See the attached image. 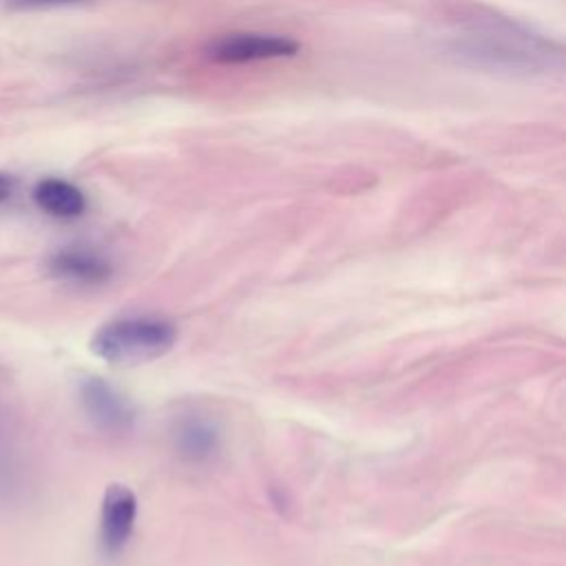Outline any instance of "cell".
Instances as JSON below:
<instances>
[{
  "instance_id": "cell-8",
  "label": "cell",
  "mask_w": 566,
  "mask_h": 566,
  "mask_svg": "<svg viewBox=\"0 0 566 566\" xmlns=\"http://www.w3.org/2000/svg\"><path fill=\"white\" fill-rule=\"evenodd\" d=\"M13 9H38V7H57V4H71L77 0H4Z\"/></svg>"
},
{
  "instance_id": "cell-6",
  "label": "cell",
  "mask_w": 566,
  "mask_h": 566,
  "mask_svg": "<svg viewBox=\"0 0 566 566\" xmlns=\"http://www.w3.org/2000/svg\"><path fill=\"white\" fill-rule=\"evenodd\" d=\"M33 199L44 212H49L53 217H62V219L80 217L86 210L84 192L77 186H73L71 181H64L57 177L38 181V186L33 190Z\"/></svg>"
},
{
  "instance_id": "cell-3",
  "label": "cell",
  "mask_w": 566,
  "mask_h": 566,
  "mask_svg": "<svg viewBox=\"0 0 566 566\" xmlns=\"http://www.w3.org/2000/svg\"><path fill=\"white\" fill-rule=\"evenodd\" d=\"M77 398L88 416V420L111 433L128 431L135 422V409L126 400L124 394H119L113 385H108L104 378L86 376L77 385Z\"/></svg>"
},
{
  "instance_id": "cell-7",
  "label": "cell",
  "mask_w": 566,
  "mask_h": 566,
  "mask_svg": "<svg viewBox=\"0 0 566 566\" xmlns=\"http://www.w3.org/2000/svg\"><path fill=\"white\" fill-rule=\"evenodd\" d=\"M177 451L184 460L203 462L210 460L219 447V431L206 418H188L177 427L175 433Z\"/></svg>"
},
{
  "instance_id": "cell-4",
  "label": "cell",
  "mask_w": 566,
  "mask_h": 566,
  "mask_svg": "<svg viewBox=\"0 0 566 566\" xmlns=\"http://www.w3.org/2000/svg\"><path fill=\"white\" fill-rule=\"evenodd\" d=\"M137 520V497L126 484H108L99 509V546L117 555L130 539Z\"/></svg>"
},
{
  "instance_id": "cell-2",
  "label": "cell",
  "mask_w": 566,
  "mask_h": 566,
  "mask_svg": "<svg viewBox=\"0 0 566 566\" xmlns=\"http://www.w3.org/2000/svg\"><path fill=\"white\" fill-rule=\"evenodd\" d=\"M298 44L287 35L276 33H223L206 44V57L219 64H241L272 57L296 55Z\"/></svg>"
},
{
  "instance_id": "cell-5",
  "label": "cell",
  "mask_w": 566,
  "mask_h": 566,
  "mask_svg": "<svg viewBox=\"0 0 566 566\" xmlns=\"http://www.w3.org/2000/svg\"><path fill=\"white\" fill-rule=\"evenodd\" d=\"M46 268L57 279H64L71 283H84V285L102 283L111 274L108 261L99 252L82 245H69L57 250L55 254L49 256Z\"/></svg>"
},
{
  "instance_id": "cell-1",
  "label": "cell",
  "mask_w": 566,
  "mask_h": 566,
  "mask_svg": "<svg viewBox=\"0 0 566 566\" xmlns=\"http://www.w3.org/2000/svg\"><path fill=\"white\" fill-rule=\"evenodd\" d=\"M177 327L159 316H119L93 334L91 352L111 365H139L172 349Z\"/></svg>"
},
{
  "instance_id": "cell-9",
  "label": "cell",
  "mask_w": 566,
  "mask_h": 566,
  "mask_svg": "<svg viewBox=\"0 0 566 566\" xmlns=\"http://www.w3.org/2000/svg\"><path fill=\"white\" fill-rule=\"evenodd\" d=\"M11 192H13V179H11L9 175L0 172V201L9 199V197H11Z\"/></svg>"
}]
</instances>
